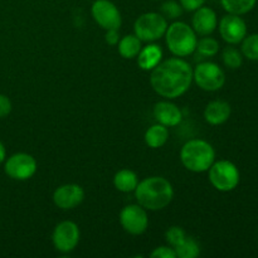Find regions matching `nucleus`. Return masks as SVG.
<instances>
[{"mask_svg":"<svg viewBox=\"0 0 258 258\" xmlns=\"http://www.w3.org/2000/svg\"><path fill=\"white\" fill-rule=\"evenodd\" d=\"M191 83L193 68L184 58H168L150 71L151 87L165 100H175L185 95Z\"/></svg>","mask_w":258,"mask_h":258,"instance_id":"1","label":"nucleus"},{"mask_svg":"<svg viewBox=\"0 0 258 258\" xmlns=\"http://www.w3.org/2000/svg\"><path fill=\"white\" fill-rule=\"evenodd\" d=\"M135 198L146 211H161L174 199L173 184L164 176H149L139 181L135 189Z\"/></svg>","mask_w":258,"mask_h":258,"instance_id":"2","label":"nucleus"},{"mask_svg":"<svg viewBox=\"0 0 258 258\" xmlns=\"http://www.w3.org/2000/svg\"><path fill=\"white\" fill-rule=\"evenodd\" d=\"M180 161L191 173H206L216 161V150L207 140L191 139L181 146Z\"/></svg>","mask_w":258,"mask_h":258,"instance_id":"3","label":"nucleus"},{"mask_svg":"<svg viewBox=\"0 0 258 258\" xmlns=\"http://www.w3.org/2000/svg\"><path fill=\"white\" fill-rule=\"evenodd\" d=\"M164 37L168 49L174 57L185 58L196 53L198 34L194 32L191 25L186 24L185 22L175 20L171 23L168 25Z\"/></svg>","mask_w":258,"mask_h":258,"instance_id":"4","label":"nucleus"},{"mask_svg":"<svg viewBox=\"0 0 258 258\" xmlns=\"http://www.w3.org/2000/svg\"><path fill=\"white\" fill-rule=\"evenodd\" d=\"M208 179L216 190L228 193L238 186L241 174L236 164L229 160H218L208 169Z\"/></svg>","mask_w":258,"mask_h":258,"instance_id":"5","label":"nucleus"},{"mask_svg":"<svg viewBox=\"0 0 258 258\" xmlns=\"http://www.w3.org/2000/svg\"><path fill=\"white\" fill-rule=\"evenodd\" d=\"M168 25V20L160 13H144L134 23V34L141 42L153 43L165 35Z\"/></svg>","mask_w":258,"mask_h":258,"instance_id":"6","label":"nucleus"},{"mask_svg":"<svg viewBox=\"0 0 258 258\" xmlns=\"http://www.w3.org/2000/svg\"><path fill=\"white\" fill-rule=\"evenodd\" d=\"M193 82H196L201 90L216 92L226 83V75L217 63L206 60L197 64L193 70Z\"/></svg>","mask_w":258,"mask_h":258,"instance_id":"7","label":"nucleus"},{"mask_svg":"<svg viewBox=\"0 0 258 258\" xmlns=\"http://www.w3.org/2000/svg\"><path fill=\"white\" fill-rule=\"evenodd\" d=\"M38 170V163L34 156L27 153H15L5 159L4 171L10 179L18 181L29 180Z\"/></svg>","mask_w":258,"mask_h":258,"instance_id":"8","label":"nucleus"},{"mask_svg":"<svg viewBox=\"0 0 258 258\" xmlns=\"http://www.w3.org/2000/svg\"><path fill=\"white\" fill-rule=\"evenodd\" d=\"M81 239V231L77 223L72 221L59 222L52 233V243L60 253H70L77 248Z\"/></svg>","mask_w":258,"mask_h":258,"instance_id":"9","label":"nucleus"},{"mask_svg":"<svg viewBox=\"0 0 258 258\" xmlns=\"http://www.w3.org/2000/svg\"><path fill=\"white\" fill-rule=\"evenodd\" d=\"M123 231L131 236H141L149 228L148 211L140 204H130L121 209L118 217Z\"/></svg>","mask_w":258,"mask_h":258,"instance_id":"10","label":"nucleus"},{"mask_svg":"<svg viewBox=\"0 0 258 258\" xmlns=\"http://www.w3.org/2000/svg\"><path fill=\"white\" fill-rule=\"evenodd\" d=\"M93 20L102 29H120L122 17L118 8L111 0H95L91 7Z\"/></svg>","mask_w":258,"mask_h":258,"instance_id":"11","label":"nucleus"},{"mask_svg":"<svg viewBox=\"0 0 258 258\" xmlns=\"http://www.w3.org/2000/svg\"><path fill=\"white\" fill-rule=\"evenodd\" d=\"M219 34L222 39L231 45L239 44L247 35L246 22L241 15L227 14L218 23Z\"/></svg>","mask_w":258,"mask_h":258,"instance_id":"12","label":"nucleus"},{"mask_svg":"<svg viewBox=\"0 0 258 258\" xmlns=\"http://www.w3.org/2000/svg\"><path fill=\"white\" fill-rule=\"evenodd\" d=\"M53 203L62 211H71L77 208L85 201V190L75 183L63 184L53 191Z\"/></svg>","mask_w":258,"mask_h":258,"instance_id":"13","label":"nucleus"},{"mask_svg":"<svg viewBox=\"0 0 258 258\" xmlns=\"http://www.w3.org/2000/svg\"><path fill=\"white\" fill-rule=\"evenodd\" d=\"M193 13L191 28L198 35H201V37L211 35L218 28V17L212 8L203 5Z\"/></svg>","mask_w":258,"mask_h":258,"instance_id":"14","label":"nucleus"},{"mask_svg":"<svg viewBox=\"0 0 258 258\" xmlns=\"http://www.w3.org/2000/svg\"><path fill=\"white\" fill-rule=\"evenodd\" d=\"M153 113L156 122L161 123L166 127H175L183 121V112L170 100L160 101V102L155 103Z\"/></svg>","mask_w":258,"mask_h":258,"instance_id":"15","label":"nucleus"},{"mask_svg":"<svg viewBox=\"0 0 258 258\" xmlns=\"http://www.w3.org/2000/svg\"><path fill=\"white\" fill-rule=\"evenodd\" d=\"M232 108L227 101L214 100L211 101L204 108V120L212 126L223 125L231 117Z\"/></svg>","mask_w":258,"mask_h":258,"instance_id":"16","label":"nucleus"},{"mask_svg":"<svg viewBox=\"0 0 258 258\" xmlns=\"http://www.w3.org/2000/svg\"><path fill=\"white\" fill-rule=\"evenodd\" d=\"M136 59H138V66L141 70L150 72L163 60V49L160 45L155 44V43H149L148 45L141 48Z\"/></svg>","mask_w":258,"mask_h":258,"instance_id":"17","label":"nucleus"},{"mask_svg":"<svg viewBox=\"0 0 258 258\" xmlns=\"http://www.w3.org/2000/svg\"><path fill=\"white\" fill-rule=\"evenodd\" d=\"M139 176L131 169H121L113 175V186L121 193H133L139 184Z\"/></svg>","mask_w":258,"mask_h":258,"instance_id":"18","label":"nucleus"},{"mask_svg":"<svg viewBox=\"0 0 258 258\" xmlns=\"http://www.w3.org/2000/svg\"><path fill=\"white\" fill-rule=\"evenodd\" d=\"M144 140L146 145L151 149L163 148L169 140V128L159 122L155 123L145 131Z\"/></svg>","mask_w":258,"mask_h":258,"instance_id":"19","label":"nucleus"},{"mask_svg":"<svg viewBox=\"0 0 258 258\" xmlns=\"http://www.w3.org/2000/svg\"><path fill=\"white\" fill-rule=\"evenodd\" d=\"M141 48H143V42L135 34L123 35L122 38H120V42L117 43L118 53L125 59H134L138 57Z\"/></svg>","mask_w":258,"mask_h":258,"instance_id":"20","label":"nucleus"},{"mask_svg":"<svg viewBox=\"0 0 258 258\" xmlns=\"http://www.w3.org/2000/svg\"><path fill=\"white\" fill-rule=\"evenodd\" d=\"M221 4L228 14L243 15L256 7L257 0H221Z\"/></svg>","mask_w":258,"mask_h":258,"instance_id":"21","label":"nucleus"},{"mask_svg":"<svg viewBox=\"0 0 258 258\" xmlns=\"http://www.w3.org/2000/svg\"><path fill=\"white\" fill-rule=\"evenodd\" d=\"M219 42L216 38H212L209 35H204L197 43L196 52L201 55L202 58H211L218 54L219 52Z\"/></svg>","mask_w":258,"mask_h":258,"instance_id":"22","label":"nucleus"},{"mask_svg":"<svg viewBox=\"0 0 258 258\" xmlns=\"http://www.w3.org/2000/svg\"><path fill=\"white\" fill-rule=\"evenodd\" d=\"M176 258H197L201 254V246L191 237H186L180 246L175 247Z\"/></svg>","mask_w":258,"mask_h":258,"instance_id":"23","label":"nucleus"},{"mask_svg":"<svg viewBox=\"0 0 258 258\" xmlns=\"http://www.w3.org/2000/svg\"><path fill=\"white\" fill-rule=\"evenodd\" d=\"M222 60L224 66L231 70H237L243 63V54L234 47H226L222 52Z\"/></svg>","mask_w":258,"mask_h":258,"instance_id":"24","label":"nucleus"},{"mask_svg":"<svg viewBox=\"0 0 258 258\" xmlns=\"http://www.w3.org/2000/svg\"><path fill=\"white\" fill-rule=\"evenodd\" d=\"M241 43V52L243 57L249 60H258V33L246 35Z\"/></svg>","mask_w":258,"mask_h":258,"instance_id":"25","label":"nucleus"},{"mask_svg":"<svg viewBox=\"0 0 258 258\" xmlns=\"http://www.w3.org/2000/svg\"><path fill=\"white\" fill-rule=\"evenodd\" d=\"M184 9L176 0H165L160 7V14L166 20H176L183 15Z\"/></svg>","mask_w":258,"mask_h":258,"instance_id":"26","label":"nucleus"},{"mask_svg":"<svg viewBox=\"0 0 258 258\" xmlns=\"http://www.w3.org/2000/svg\"><path fill=\"white\" fill-rule=\"evenodd\" d=\"M186 233L181 227L179 226H173L165 232V241L169 246H171L173 248L180 246L186 238Z\"/></svg>","mask_w":258,"mask_h":258,"instance_id":"27","label":"nucleus"},{"mask_svg":"<svg viewBox=\"0 0 258 258\" xmlns=\"http://www.w3.org/2000/svg\"><path fill=\"white\" fill-rule=\"evenodd\" d=\"M151 258H176L175 249L171 246H160L154 248V251L150 253Z\"/></svg>","mask_w":258,"mask_h":258,"instance_id":"28","label":"nucleus"},{"mask_svg":"<svg viewBox=\"0 0 258 258\" xmlns=\"http://www.w3.org/2000/svg\"><path fill=\"white\" fill-rule=\"evenodd\" d=\"M13 110V103L7 95L0 93V118H4L10 115Z\"/></svg>","mask_w":258,"mask_h":258,"instance_id":"29","label":"nucleus"},{"mask_svg":"<svg viewBox=\"0 0 258 258\" xmlns=\"http://www.w3.org/2000/svg\"><path fill=\"white\" fill-rule=\"evenodd\" d=\"M206 2L207 0H179L184 12H196L197 9L203 7Z\"/></svg>","mask_w":258,"mask_h":258,"instance_id":"30","label":"nucleus"},{"mask_svg":"<svg viewBox=\"0 0 258 258\" xmlns=\"http://www.w3.org/2000/svg\"><path fill=\"white\" fill-rule=\"evenodd\" d=\"M120 32L118 29H108L106 30L105 34V40L108 45H117V43L120 42Z\"/></svg>","mask_w":258,"mask_h":258,"instance_id":"31","label":"nucleus"},{"mask_svg":"<svg viewBox=\"0 0 258 258\" xmlns=\"http://www.w3.org/2000/svg\"><path fill=\"white\" fill-rule=\"evenodd\" d=\"M7 159V149H5L4 144L0 141V164H3Z\"/></svg>","mask_w":258,"mask_h":258,"instance_id":"32","label":"nucleus"},{"mask_svg":"<svg viewBox=\"0 0 258 258\" xmlns=\"http://www.w3.org/2000/svg\"><path fill=\"white\" fill-rule=\"evenodd\" d=\"M153 2H158V0H153Z\"/></svg>","mask_w":258,"mask_h":258,"instance_id":"33","label":"nucleus"}]
</instances>
